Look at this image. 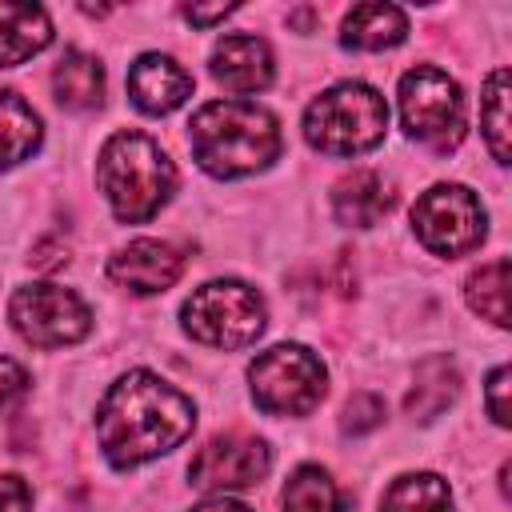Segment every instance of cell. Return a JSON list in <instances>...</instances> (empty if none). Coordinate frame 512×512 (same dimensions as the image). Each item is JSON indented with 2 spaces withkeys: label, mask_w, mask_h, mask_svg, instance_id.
<instances>
[{
  "label": "cell",
  "mask_w": 512,
  "mask_h": 512,
  "mask_svg": "<svg viewBox=\"0 0 512 512\" xmlns=\"http://www.w3.org/2000/svg\"><path fill=\"white\" fill-rule=\"evenodd\" d=\"M24 388H28V372L16 360L0 356V408H8L16 396H24Z\"/></svg>",
  "instance_id": "cell-26"
},
{
  "label": "cell",
  "mask_w": 512,
  "mask_h": 512,
  "mask_svg": "<svg viewBox=\"0 0 512 512\" xmlns=\"http://www.w3.org/2000/svg\"><path fill=\"white\" fill-rule=\"evenodd\" d=\"M212 76L228 92H260L272 84V52L260 36H224L212 48Z\"/></svg>",
  "instance_id": "cell-13"
},
{
  "label": "cell",
  "mask_w": 512,
  "mask_h": 512,
  "mask_svg": "<svg viewBox=\"0 0 512 512\" xmlns=\"http://www.w3.org/2000/svg\"><path fill=\"white\" fill-rule=\"evenodd\" d=\"M180 316H184V328L192 340H200L208 348H224V352L256 344V336L268 324L260 292L240 280H212V284L196 288L184 300Z\"/></svg>",
  "instance_id": "cell-5"
},
{
  "label": "cell",
  "mask_w": 512,
  "mask_h": 512,
  "mask_svg": "<svg viewBox=\"0 0 512 512\" xmlns=\"http://www.w3.org/2000/svg\"><path fill=\"white\" fill-rule=\"evenodd\" d=\"M508 380H512V372H508V368L500 364V368H496V372L488 376V392H484L488 416H492V420H496L500 428H504V424L512 420V408H508V388H512V384H508Z\"/></svg>",
  "instance_id": "cell-25"
},
{
  "label": "cell",
  "mask_w": 512,
  "mask_h": 512,
  "mask_svg": "<svg viewBox=\"0 0 512 512\" xmlns=\"http://www.w3.org/2000/svg\"><path fill=\"white\" fill-rule=\"evenodd\" d=\"M0 512H32V492L20 476H0Z\"/></svg>",
  "instance_id": "cell-27"
},
{
  "label": "cell",
  "mask_w": 512,
  "mask_h": 512,
  "mask_svg": "<svg viewBox=\"0 0 512 512\" xmlns=\"http://www.w3.org/2000/svg\"><path fill=\"white\" fill-rule=\"evenodd\" d=\"M232 12V4H216V8H184V20H192V24H200V28H208V24H216V20H224Z\"/></svg>",
  "instance_id": "cell-28"
},
{
  "label": "cell",
  "mask_w": 512,
  "mask_h": 512,
  "mask_svg": "<svg viewBox=\"0 0 512 512\" xmlns=\"http://www.w3.org/2000/svg\"><path fill=\"white\" fill-rule=\"evenodd\" d=\"M412 228L436 256H460L484 240V208L464 184H436L416 196Z\"/></svg>",
  "instance_id": "cell-8"
},
{
  "label": "cell",
  "mask_w": 512,
  "mask_h": 512,
  "mask_svg": "<svg viewBox=\"0 0 512 512\" xmlns=\"http://www.w3.org/2000/svg\"><path fill=\"white\" fill-rule=\"evenodd\" d=\"M268 464H272V452L264 440L228 432V436H212L192 456L188 480H192V488H204V492H232V488L260 484Z\"/></svg>",
  "instance_id": "cell-10"
},
{
  "label": "cell",
  "mask_w": 512,
  "mask_h": 512,
  "mask_svg": "<svg viewBox=\"0 0 512 512\" xmlns=\"http://www.w3.org/2000/svg\"><path fill=\"white\" fill-rule=\"evenodd\" d=\"M188 512H252V508L240 504V500H228V496H212V500H204V504H196Z\"/></svg>",
  "instance_id": "cell-29"
},
{
  "label": "cell",
  "mask_w": 512,
  "mask_h": 512,
  "mask_svg": "<svg viewBox=\"0 0 512 512\" xmlns=\"http://www.w3.org/2000/svg\"><path fill=\"white\" fill-rule=\"evenodd\" d=\"M256 408L272 416H308L324 396V364L304 344H276L248 364Z\"/></svg>",
  "instance_id": "cell-6"
},
{
  "label": "cell",
  "mask_w": 512,
  "mask_h": 512,
  "mask_svg": "<svg viewBox=\"0 0 512 512\" xmlns=\"http://www.w3.org/2000/svg\"><path fill=\"white\" fill-rule=\"evenodd\" d=\"M284 512H344V496L324 468L304 464L284 484Z\"/></svg>",
  "instance_id": "cell-21"
},
{
  "label": "cell",
  "mask_w": 512,
  "mask_h": 512,
  "mask_svg": "<svg viewBox=\"0 0 512 512\" xmlns=\"http://www.w3.org/2000/svg\"><path fill=\"white\" fill-rule=\"evenodd\" d=\"M40 144V116L16 92H0V168L28 160Z\"/></svg>",
  "instance_id": "cell-18"
},
{
  "label": "cell",
  "mask_w": 512,
  "mask_h": 512,
  "mask_svg": "<svg viewBox=\"0 0 512 512\" xmlns=\"http://www.w3.org/2000/svg\"><path fill=\"white\" fill-rule=\"evenodd\" d=\"M52 92L60 100V108H72V112H88L104 100V68L96 56L88 52H64L56 72H52Z\"/></svg>",
  "instance_id": "cell-17"
},
{
  "label": "cell",
  "mask_w": 512,
  "mask_h": 512,
  "mask_svg": "<svg viewBox=\"0 0 512 512\" xmlns=\"http://www.w3.org/2000/svg\"><path fill=\"white\" fill-rule=\"evenodd\" d=\"M392 184L376 172V168H356L348 172L336 192H332V212L344 228H372L380 216H388L392 208Z\"/></svg>",
  "instance_id": "cell-14"
},
{
  "label": "cell",
  "mask_w": 512,
  "mask_h": 512,
  "mask_svg": "<svg viewBox=\"0 0 512 512\" xmlns=\"http://www.w3.org/2000/svg\"><path fill=\"white\" fill-rule=\"evenodd\" d=\"M180 272H184V252L168 240H132L128 248H120L108 260V276L136 296L172 288L180 280Z\"/></svg>",
  "instance_id": "cell-11"
},
{
  "label": "cell",
  "mask_w": 512,
  "mask_h": 512,
  "mask_svg": "<svg viewBox=\"0 0 512 512\" xmlns=\"http://www.w3.org/2000/svg\"><path fill=\"white\" fill-rule=\"evenodd\" d=\"M388 128V104L376 88L360 80L332 84L320 92L304 112V136L312 148L328 156H356L384 140Z\"/></svg>",
  "instance_id": "cell-4"
},
{
  "label": "cell",
  "mask_w": 512,
  "mask_h": 512,
  "mask_svg": "<svg viewBox=\"0 0 512 512\" xmlns=\"http://www.w3.org/2000/svg\"><path fill=\"white\" fill-rule=\"evenodd\" d=\"M192 156L212 176H248L280 156V128L272 112L244 100H212L188 124Z\"/></svg>",
  "instance_id": "cell-2"
},
{
  "label": "cell",
  "mask_w": 512,
  "mask_h": 512,
  "mask_svg": "<svg viewBox=\"0 0 512 512\" xmlns=\"http://www.w3.org/2000/svg\"><path fill=\"white\" fill-rule=\"evenodd\" d=\"M456 388H460V376H456V368L444 356L424 360L416 368V388L408 392V412L420 416V420H428V416H436L456 396Z\"/></svg>",
  "instance_id": "cell-22"
},
{
  "label": "cell",
  "mask_w": 512,
  "mask_h": 512,
  "mask_svg": "<svg viewBox=\"0 0 512 512\" xmlns=\"http://www.w3.org/2000/svg\"><path fill=\"white\" fill-rule=\"evenodd\" d=\"M380 508L384 512H452V492L436 472H412L392 480Z\"/></svg>",
  "instance_id": "cell-19"
},
{
  "label": "cell",
  "mask_w": 512,
  "mask_h": 512,
  "mask_svg": "<svg viewBox=\"0 0 512 512\" xmlns=\"http://www.w3.org/2000/svg\"><path fill=\"white\" fill-rule=\"evenodd\" d=\"M192 424V400L144 368L120 376L96 412L100 448L112 460V468H136L144 460L172 452L192 436Z\"/></svg>",
  "instance_id": "cell-1"
},
{
  "label": "cell",
  "mask_w": 512,
  "mask_h": 512,
  "mask_svg": "<svg viewBox=\"0 0 512 512\" xmlns=\"http://www.w3.org/2000/svg\"><path fill=\"white\" fill-rule=\"evenodd\" d=\"M384 420V400L380 396H372V392H356L348 404H344V432H352V436H360V432H372L376 424Z\"/></svg>",
  "instance_id": "cell-24"
},
{
  "label": "cell",
  "mask_w": 512,
  "mask_h": 512,
  "mask_svg": "<svg viewBox=\"0 0 512 512\" xmlns=\"http://www.w3.org/2000/svg\"><path fill=\"white\" fill-rule=\"evenodd\" d=\"M468 308L492 320L496 328H508V256H496L492 264H480L464 284Z\"/></svg>",
  "instance_id": "cell-20"
},
{
  "label": "cell",
  "mask_w": 512,
  "mask_h": 512,
  "mask_svg": "<svg viewBox=\"0 0 512 512\" xmlns=\"http://www.w3.org/2000/svg\"><path fill=\"white\" fill-rule=\"evenodd\" d=\"M128 92H132V104L148 116H164L172 108H180L188 96H192V76L172 60V56H160V52H144L132 68H128Z\"/></svg>",
  "instance_id": "cell-12"
},
{
  "label": "cell",
  "mask_w": 512,
  "mask_h": 512,
  "mask_svg": "<svg viewBox=\"0 0 512 512\" xmlns=\"http://www.w3.org/2000/svg\"><path fill=\"white\" fill-rule=\"evenodd\" d=\"M408 36V16L396 8V4H384V0H372V4H356L348 16H344V32L340 40L348 48H364V52H380V48H392Z\"/></svg>",
  "instance_id": "cell-16"
},
{
  "label": "cell",
  "mask_w": 512,
  "mask_h": 512,
  "mask_svg": "<svg viewBox=\"0 0 512 512\" xmlns=\"http://www.w3.org/2000/svg\"><path fill=\"white\" fill-rule=\"evenodd\" d=\"M96 180H100V192L112 204L116 220L144 224L172 196L176 168H172L168 152L152 136H144V132H116L100 148Z\"/></svg>",
  "instance_id": "cell-3"
},
{
  "label": "cell",
  "mask_w": 512,
  "mask_h": 512,
  "mask_svg": "<svg viewBox=\"0 0 512 512\" xmlns=\"http://www.w3.org/2000/svg\"><path fill=\"white\" fill-rule=\"evenodd\" d=\"M8 316H12V328L36 348L76 344L92 328L88 304L76 292L60 288V284H24V288H16Z\"/></svg>",
  "instance_id": "cell-9"
},
{
  "label": "cell",
  "mask_w": 512,
  "mask_h": 512,
  "mask_svg": "<svg viewBox=\"0 0 512 512\" xmlns=\"http://www.w3.org/2000/svg\"><path fill=\"white\" fill-rule=\"evenodd\" d=\"M480 128L500 164H508V68H496L480 96Z\"/></svg>",
  "instance_id": "cell-23"
},
{
  "label": "cell",
  "mask_w": 512,
  "mask_h": 512,
  "mask_svg": "<svg viewBox=\"0 0 512 512\" xmlns=\"http://www.w3.org/2000/svg\"><path fill=\"white\" fill-rule=\"evenodd\" d=\"M52 40L48 12L40 4H8L0 0V68L24 64L28 56L44 52Z\"/></svg>",
  "instance_id": "cell-15"
},
{
  "label": "cell",
  "mask_w": 512,
  "mask_h": 512,
  "mask_svg": "<svg viewBox=\"0 0 512 512\" xmlns=\"http://www.w3.org/2000/svg\"><path fill=\"white\" fill-rule=\"evenodd\" d=\"M400 116H404L408 136H416L420 144H428L436 152L456 148L464 136L460 84L432 64H416L400 80Z\"/></svg>",
  "instance_id": "cell-7"
}]
</instances>
